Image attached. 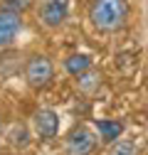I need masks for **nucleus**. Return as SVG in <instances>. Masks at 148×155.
Wrapping results in <instances>:
<instances>
[{"instance_id": "f03ea898", "label": "nucleus", "mask_w": 148, "mask_h": 155, "mask_svg": "<svg viewBox=\"0 0 148 155\" xmlns=\"http://www.w3.org/2000/svg\"><path fill=\"white\" fill-rule=\"evenodd\" d=\"M52 76H54V69H52V62L47 59V57L35 54V57L27 59L25 79H27V84H30L32 89H45V86H49Z\"/></svg>"}, {"instance_id": "7ed1b4c3", "label": "nucleus", "mask_w": 148, "mask_h": 155, "mask_svg": "<svg viewBox=\"0 0 148 155\" xmlns=\"http://www.w3.org/2000/svg\"><path fill=\"white\" fill-rule=\"evenodd\" d=\"M96 148V138H94V133H91L89 128L79 126V128H74L69 133V138H67V155H91Z\"/></svg>"}, {"instance_id": "f8f14e48", "label": "nucleus", "mask_w": 148, "mask_h": 155, "mask_svg": "<svg viewBox=\"0 0 148 155\" xmlns=\"http://www.w3.org/2000/svg\"><path fill=\"white\" fill-rule=\"evenodd\" d=\"M30 5H32V0H5V5H3V8L15 10V12H25Z\"/></svg>"}, {"instance_id": "ddd939ff", "label": "nucleus", "mask_w": 148, "mask_h": 155, "mask_svg": "<svg viewBox=\"0 0 148 155\" xmlns=\"http://www.w3.org/2000/svg\"><path fill=\"white\" fill-rule=\"evenodd\" d=\"M0 130H3V118H0Z\"/></svg>"}, {"instance_id": "1a4fd4ad", "label": "nucleus", "mask_w": 148, "mask_h": 155, "mask_svg": "<svg viewBox=\"0 0 148 155\" xmlns=\"http://www.w3.org/2000/svg\"><path fill=\"white\" fill-rule=\"evenodd\" d=\"M99 84H101V74L99 71H84V74H79L77 76V86L84 91V94H91L94 89H99Z\"/></svg>"}, {"instance_id": "423d86ee", "label": "nucleus", "mask_w": 148, "mask_h": 155, "mask_svg": "<svg viewBox=\"0 0 148 155\" xmlns=\"http://www.w3.org/2000/svg\"><path fill=\"white\" fill-rule=\"evenodd\" d=\"M32 128H35V133L40 135V138L49 140L59 130V116L54 113L52 108H40V111H35V116H32Z\"/></svg>"}, {"instance_id": "4468645a", "label": "nucleus", "mask_w": 148, "mask_h": 155, "mask_svg": "<svg viewBox=\"0 0 148 155\" xmlns=\"http://www.w3.org/2000/svg\"><path fill=\"white\" fill-rule=\"evenodd\" d=\"M0 155H3V145H0Z\"/></svg>"}, {"instance_id": "9d476101", "label": "nucleus", "mask_w": 148, "mask_h": 155, "mask_svg": "<svg viewBox=\"0 0 148 155\" xmlns=\"http://www.w3.org/2000/svg\"><path fill=\"white\" fill-rule=\"evenodd\" d=\"M136 143L133 140H116V143H111L109 153L106 155H136Z\"/></svg>"}, {"instance_id": "6e6552de", "label": "nucleus", "mask_w": 148, "mask_h": 155, "mask_svg": "<svg viewBox=\"0 0 148 155\" xmlns=\"http://www.w3.org/2000/svg\"><path fill=\"white\" fill-rule=\"evenodd\" d=\"M64 69L72 76H79V74H84V71L91 69V59H89L86 54H72V57L64 59Z\"/></svg>"}, {"instance_id": "39448f33", "label": "nucleus", "mask_w": 148, "mask_h": 155, "mask_svg": "<svg viewBox=\"0 0 148 155\" xmlns=\"http://www.w3.org/2000/svg\"><path fill=\"white\" fill-rule=\"evenodd\" d=\"M69 15V0H42L40 20L47 27H59Z\"/></svg>"}, {"instance_id": "0eeeda50", "label": "nucleus", "mask_w": 148, "mask_h": 155, "mask_svg": "<svg viewBox=\"0 0 148 155\" xmlns=\"http://www.w3.org/2000/svg\"><path fill=\"white\" fill-rule=\"evenodd\" d=\"M99 135H101V140L104 143H116L121 138V133H123V123L121 121H109V118H96L94 121Z\"/></svg>"}, {"instance_id": "20e7f679", "label": "nucleus", "mask_w": 148, "mask_h": 155, "mask_svg": "<svg viewBox=\"0 0 148 155\" xmlns=\"http://www.w3.org/2000/svg\"><path fill=\"white\" fill-rule=\"evenodd\" d=\"M20 30H22V17H20V12L8 10V8L0 10V49L10 47V45L15 42V37H17Z\"/></svg>"}, {"instance_id": "f257e3e1", "label": "nucleus", "mask_w": 148, "mask_h": 155, "mask_svg": "<svg viewBox=\"0 0 148 155\" xmlns=\"http://www.w3.org/2000/svg\"><path fill=\"white\" fill-rule=\"evenodd\" d=\"M89 20L99 32H116L128 20V0H94Z\"/></svg>"}, {"instance_id": "9b49d317", "label": "nucleus", "mask_w": 148, "mask_h": 155, "mask_svg": "<svg viewBox=\"0 0 148 155\" xmlns=\"http://www.w3.org/2000/svg\"><path fill=\"white\" fill-rule=\"evenodd\" d=\"M10 143H12V145H17V148H27V143H30V138H27V128L15 126V128H12V133H10Z\"/></svg>"}]
</instances>
